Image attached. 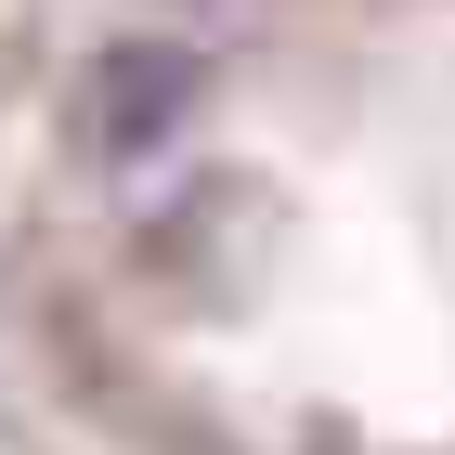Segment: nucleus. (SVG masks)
<instances>
[{"mask_svg":"<svg viewBox=\"0 0 455 455\" xmlns=\"http://www.w3.org/2000/svg\"><path fill=\"white\" fill-rule=\"evenodd\" d=\"M196 92H209V66L182 52V39H105L92 52V78H78V143L92 156H170L182 117H196Z\"/></svg>","mask_w":455,"mask_h":455,"instance_id":"obj_1","label":"nucleus"}]
</instances>
